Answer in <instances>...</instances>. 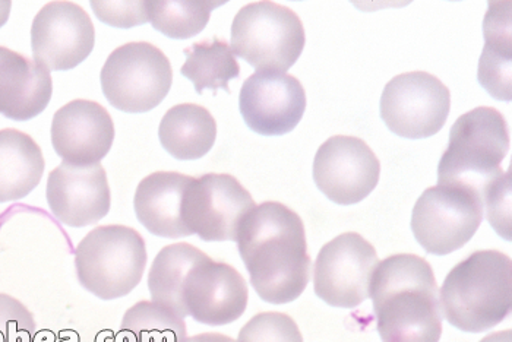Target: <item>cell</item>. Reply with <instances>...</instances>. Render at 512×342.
<instances>
[{
    "label": "cell",
    "instance_id": "6da1fadb",
    "mask_svg": "<svg viewBox=\"0 0 512 342\" xmlns=\"http://www.w3.org/2000/svg\"><path fill=\"white\" fill-rule=\"evenodd\" d=\"M237 246L264 302H295L308 287L311 258L305 226L293 209L280 202H264L246 215L237 233Z\"/></svg>",
    "mask_w": 512,
    "mask_h": 342
},
{
    "label": "cell",
    "instance_id": "7a4b0ae2",
    "mask_svg": "<svg viewBox=\"0 0 512 342\" xmlns=\"http://www.w3.org/2000/svg\"><path fill=\"white\" fill-rule=\"evenodd\" d=\"M382 342H439L441 304L426 259L400 253L376 266L369 285Z\"/></svg>",
    "mask_w": 512,
    "mask_h": 342
},
{
    "label": "cell",
    "instance_id": "3957f363",
    "mask_svg": "<svg viewBox=\"0 0 512 342\" xmlns=\"http://www.w3.org/2000/svg\"><path fill=\"white\" fill-rule=\"evenodd\" d=\"M442 315L464 332L489 331L512 307V262L498 250H479L451 269L439 291Z\"/></svg>",
    "mask_w": 512,
    "mask_h": 342
},
{
    "label": "cell",
    "instance_id": "277c9868",
    "mask_svg": "<svg viewBox=\"0 0 512 342\" xmlns=\"http://www.w3.org/2000/svg\"><path fill=\"white\" fill-rule=\"evenodd\" d=\"M510 151L505 117L492 107H477L458 117L450 132L447 151L438 166V185H460L483 196L501 176L502 161Z\"/></svg>",
    "mask_w": 512,
    "mask_h": 342
},
{
    "label": "cell",
    "instance_id": "5b68a950",
    "mask_svg": "<svg viewBox=\"0 0 512 342\" xmlns=\"http://www.w3.org/2000/svg\"><path fill=\"white\" fill-rule=\"evenodd\" d=\"M147 261L145 240L126 226L96 227L75 250L79 283L101 300L120 299L134 291Z\"/></svg>",
    "mask_w": 512,
    "mask_h": 342
},
{
    "label": "cell",
    "instance_id": "8992f818",
    "mask_svg": "<svg viewBox=\"0 0 512 342\" xmlns=\"http://www.w3.org/2000/svg\"><path fill=\"white\" fill-rule=\"evenodd\" d=\"M305 43V28L296 12L276 2L249 3L233 19V53L256 72L286 74Z\"/></svg>",
    "mask_w": 512,
    "mask_h": 342
},
{
    "label": "cell",
    "instance_id": "52a82bcc",
    "mask_svg": "<svg viewBox=\"0 0 512 342\" xmlns=\"http://www.w3.org/2000/svg\"><path fill=\"white\" fill-rule=\"evenodd\" d=\"M104 97L120 112L147 113L160 106L173 82L170 60L153 44H123L101 69Z\"/></svg>",
    "mask_w": 512,
    "mask_h": 342
},
{
    "label": "cell",
    "instance_id": "ba28073f",
    "mask_svg": "<svg viewBox=\"0 0 512 342\" xmlns=\"http://www.w3.org/2000/svg\"><path fill=\"white\" fill-rule=\"evenodd\" d=\"M479 192L460 185H436L417 199L412 231L432 255H450L472 240L485 214Z\"/></svg>",
    "mask_w": 512,
    "mask_h": 342
},
{
    "label": "cell",
    "instance_id": "9c48e42d",
    "mask_svg": "<svg viewBox=\"0 0 512 342\" xmlns=\"http://www.w3.org/2000/svg\"><path fill=\"white\" fill-rule=\"evenodd\" d=\"M451 110L450 90L436 76L409 72L391 79L381 97V117L395 135L409 139L434 136Z\"/></svg>",
    "mask_w": 512,
    "mask_h": 342
},
{
    "label": "cell",
    "instance_id": "30bf717a",
    "mask_svg": "<svg viewBox=\"0 0 512 342\" xmlns=\"http://www.w3.org/2000/svg\"><path fill=\"white\" fill-rule=\"evenodd\" d=\"M255 207L251 193L236 177L208 173L192 179L185 193L183 218L189 231L205 242H236L243 220Z\"/></svg>",
    "mask_w": 512,
    "mask_h": 342
},
{
    "label": "cell",
    "instance_id": "8fae6325",
    "mask_svg": "<svg viewBox=\"0 0 512 342\" xmlns=\"http://www.w3.org/2000/svg\"><path fill=\"white\" fill-rule=\"evenodd\" d=\"M379 264L375 247L357 233H344L322 246L316 258V296L333 307L352 309L369 297Z\"/></svg>",
    "mask_w": 512,
    "mask_h": 342
},
{
    "label": "cell",
    "instance_id": "7c38bea8",
    "mask_svg": "<svg viewBox=\"0 0 512 342\" xmlns=\"http://www.w3.org/2000/svg\"><path fill=\"white\" fill-rule=\"evenodd\" d=\"M381 163L363 139L337 135L319 147L314 160L318 189L338 205L362 202L376 188Z\"/></svg>",
    "mask_w": 512,
    "mask_h": 342
},
{
    "label": "cell",
    "instance_id": "4fadbf2b",
    "mask_svg": "<svg viewBox=\"0 0 512 342\" xmlns=\"http://www.w3.org/2000/svg\"><path fill=\"white\" fill-rule=\"evenodd\" d=\"M96 30L90 15L74 2H49L31 27V47L47 71L77 68L93 52Z\"/></svg>",
    "mask_w": 512,
    "mask_h": 342
},
{
    "label": "cell",
    "instance_id": "5bb4252c",
    "mask_svg": "<svg viewBox=\"0 0 512 342\" xmlns=\"http://www.w3.org/2000/svg\"><path fill=\"white\" fill-rule=\"evenodd\" d=\"M239 109L246 125L259 135H286L305 114V88L289 74L255 72L243 82Z\"/></svg>",
    "mask_w": 512,
    "mask_h": 342
},
{
    "label": "cell",
    "instance_id": "9a60e30c",
    "mask_svg": "<svg viewBox=\"0 0 512 342\" xmlns=\"http://www.w3.org/2000/svg\"><path fill=\"white\" fill-rule=\"evenodd\" d=\"M245 278L229 264L205 256L186 277L183 304L186 313L204 325L236 322L248 307Z\"/></svg>",
    "mask_w": 512,
    "mask_h": 342
},
{
    "label": "cell",
    "instance_id": "2e32d148",
    "mask_svg": "<svg viewBox=\"0 0 512 342\" xmlns=\"http://www.w3.org/2000/svg\"><path fill=\"white\" fill-rule=\"evenodd\" d=\"M46 198L60 223L75 228L99 223L112 207V193L101 164H60L50 171Z\"/></svg>",
    "mask_w": 512,
    "mask_h": 342
},
{
    "label": "cell",
    "instance_id": "e0dca14e",
    "mask_svg": "<svg viewBox=\"0 0 512 342\" xmlns=\"http://www.w3.org/2000/svg\"><path fill=\"white\" fill-rule=\"evenodd\" d=\"M115 123L101 104L74 100L53 116L52 144L63 163L93 166L112 150Z\"/></svg>",
    "mask_w": 512,
    "mask_h": 342
},
{
    "label": "cell",
    "instance_id": "ac0fdd59",
    "mask_svg": "<svg viewBox=\"0 0 512 342\" xmlns=\"http://www.w3.org/2000/svg\"><path fill=\"white\" fill-rule=\"evenodd\" d=\"M52 94L50 71L0 46V114L17 122L34 119L49 106Z\"/></svg>",
    "mask_w": 512,
    "mask_h": 342
},
{
    "label": "cell",
    "instance_id": "d6986e66",
    "mask_svg": "<svg viewBox=\"0 0 512 342\" xmlns=\"http://www.w3.org/2000/svg\"><path fill=\"white\" fill-rule=\"evenodd\" d=\"M192 179L176 171H156L142 179L134 198L139 223L164 239L192 236L183 218L185 193Z\"/></svg>",
    "mask_w": 512,
    "mask_h": 342
},
{
    "label": "cell",
    "instance_id": "ffe728a7",
    "mask_svg": "<svg viewBox=\"0 0 512 342\" xmlns=\"http://www.w3.org/2000/svg\"><path fill=\"white\" fill-rule=\"evenodd\" d=\"M511 2H489L483 22L485 49L479 62V82L493 97L511 101Z\"/></svg>",
    "mask_w": 512,
    "mask_h": 342
},
{
    "label": "cell",
    "instance_id": "44dd1931",
    "mask_svg": "<svg viewBox=\"0 0 512 342\" xmlns=\"http://www.w3.org/2000/svg\"><path fill=\"white\" fill-rule=\"evenodd\" d=\"M44 166L43 152L30 135L0 131V204L30 195L43 179Z\"/></svg>",
    "mask_w": 512,
    "mask_h": 342
},
{
    "label": "cell",
    "instance_id": "7402d4cb",
    "mask_svg": "<svg viewBox=\"0 0 512 342\" xmlns=\"http://www.w3.org/2000/svg\"><path fill=\"white\" fill-rule=\"evenodd\" d=\"M158 136L164 150L176 160H199L216 144V119L198 104H178L164 114Z\"/></svg>",
    "mask_w": 512,
    "mask_h": 342
},
{
    "label": "cell",
    "instance_id": "603a6c76",
    "mask_svg": "<svg viewBox=\"0 0 512 342\" xmlns=\"http://www.w3.org/2000/svg\"><path fill=\"white\" fill-rule=\"evenodd\" d=\"M205 256L207 255L202 250L189 243H175L161 249L148 274L151 302L160 304L185 319L188 316L183 304L186 277Z\"/></svg>",
    "mask_w": 512,
    "mask_h": 342
},
{
    "label": "cell",
    "instance_id": "cb8c5ba5",
    "mask_svg": "<svg viewBox=\"0 0 512 342\" xmlns=\"http://www.w3.org/2000/svg\"><path fill=\"white\" fill-rule=\"evenodd\" d=\"M186 62L180 72L201 94L204 90L223 88L230 93L229 82L239 78L240 66L229 43L220 38L204 40L185 49Z\"/></svg>",
    "mask_w": 512,
    "mask_h": 342
},
{
    "label": "cell",
    "instance_id": "d4e9b609",
    "mask_svg": "<svg viewBox=\"0 0 512 342\" xmlns=\"http://www.w3.org/2000/svg\"><path fill=\"white\" fill-rule=\"evenodd\" d=\"M126 342H185V319L153 302L132 306L120 323Z\"/></svg>",
    "mask_w": 512,
    "mask_h": 342
},
{
    "label": "cell",
    "instance_id": "484cf974",
    "mask_svg": "<svg viewBox=\"0 0 512 342\" xmlns=\"http://www.w3.org/2000/svg\"><path fill=\"white\" fill-rule=\"evenodd\" d=\"M221 0H150V22L164 36L186 40L201 33Z\"/></svg>",
    "mask_w": 512,
    "mask_h": 342
},
{
    "label": "cell",
    "instance_id": "4316f807",
    "mask_svg": "<svg viewBox=\"0 0 512 342\" xmlns=\"http://www.w3.org/2000/svg\"><path fill=\"white\" fill-rule=\"evenodd\" d=\"M237 342H303V337L299 326L289 315L264 312L243 326Z\"/></svg>",
    "mask_w": 512,
    "mask_h": 342
},
{
    "label": "cell",
    "instance_id": "83f0119b",
    "mask_svg": "<svg viewBox=\"0 0 512 342\" xmlns=\"http://www.w3.org/2000/svg\"><path fill=\"white\" fill-rule=\"evenodd\" d=\"M486 217L499 236L511 240V169L502 173L483 192Z\"/></svg>",
    "mask_w": 512,
    "mask_h": 342
},
{
    "label": "cell",
    "instance_id": "f1b7e54d",
    "mask_svg": "<svg viewBox=\"0 0 512 342\" xmlns=\"http://www.w3.org/2000/svg\"><path fill=\"white\" fill-rule=\"evenodd\" d=\"M36 322L30 310L14 297L0 293V342H33Z\"/></svg>",
    "mask_w": 512,
    "mask_h": 342
},
{
    "label": "cell",
    "instance_id": "f546056e",
    "mask_svg": "<svg viewBox=\"0 0 512 342\" xmlns=\"http://www.w3.org/2000/svg\"><path fill=\"white\" fill-rule=\"evenodd\" d=\"M94 14L104 24L118 28H132L150 21V0L144 2H91Z\"/></svg>",
    "mask_w": 512,
    "mask_h": 342
},
{
    "label": "cell",
    "instance_id": "4dcf8cb0",
    "mask_svg": "<svg viewBox=\"0 0 512 342\" xmlns=\"http://www.w3.org/2000/svg\"><path fill=\"white\" fill-rule=\"evenodd\" d=\"M185 342H237L233 338L227 337L223 334H214V332H207V334L195 335V337L186 338Z\"/></svg>",
    "mask_w": 512,
    "mask_h": 342
},
{
    "label": "cell",
    "instance_id": "1f68e13d",
    "mask_svg": "<svg viewBox=\"0 0 512 342\" xmlns=\"http://www.w3.org/2000/svg\"><path fill=\"white\" fill-rule=\"evenodd\" d=\"M480 342H512L511 329H507V331L496 332V334L488 335V337L483 338V340Z\"/></svg>",
    "mask_w": 512,
    "mask_h": 342
},
{
    "label": "cell",
    "instance_id": "d6a6232c",
    "mask_svg": "<svg viewBox=\"0 0 512 342\" xmlns=\"http://www.w3.org/2000/svg\"><path fill=\"white\" fill-rule=\"evenodd\" d=\"M11 3L12 2H0V28L3 27V25L6 24V21H8L9 18V12H11Z\"/></svg>",
    "mask_w": 512,
    "mask_h": 342
}]
</instances>
